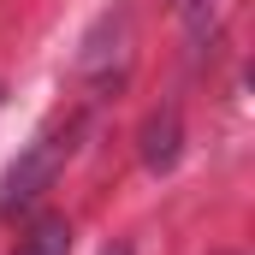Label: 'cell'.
Returning a JSON list of instances; mask_svg holds the SVG:
<instances>
[{
  "instance_id": "cell-1",
  "label": "cell",
  "mask_w": 255,
  "mask_h": 255,
  "mask_svg": "<svg viewBox=\"0 0 255 255\" xmlns=\"http://www.w3.org/2000/svg\"><path fill=\"white\" fill-rule=\"evenodd\" d=\"M71 136H77V125H65V130H42V136H36L24 154H18V166H12V172H6V184H0V214L30 208L36 196L60 178L65 154H71Z\"/></svg>"
},
{
  "instance_id": "cell-2",
  "label": "cell",
  "mask_w": 255,
  "mask_h": 255,
  "mask_svg": "<svg viewBox=\"0 0 255 255\" xmlns=\"http://www.w3.org/2000/svg\"><path fill=\"white\" fill-rule=\"evenodd\" d=\"M172 160H178V107H160L142 119V166L166 172Z\"/></svg>"
},
{
  "instance_id": "cell-3",
  "label": "cell",
  "mask_w": 255,
  "mask_h": 255,
  "mask_svg": "<svg viewBox=\"0 0 255 255\" xmlns=\"http://www.w3.org/2000/svg\"><path fill=\"white\" fill-rule=\"evenodd\" d=\"M18 255H71V226H65V214H42V220L30 226V238H24Z\"/></svg>"
},
{
  "instance_id": "cell-4",
  "label": "cell",
  "mask_w": 255,
  "mask_h": 255,
  "mask_svg": "<svg viewBox=\"0 0 255 255\" xmlns=\"http://www.w3.org/2000/svg\"><path fill=\"white\" fill-rule=\"evenodd\" d=\"M172 6H178L184 30H190V36H202V24H208V6H214V0H172Z\"/></svg>"
},
{
  "instance_id": "cell-5",
  "label": "cell",
  "mask_w": 255,
  "mask_h": 255,
  "mask_svg": "<svg viewBox=\"0 0 255 255\" xmlns=\"http://www.w3.org/2000/svg\"><path fill=\"white\" fill-rule=\"evenodd\" d=\"M107 255H125V250H107Z\"/></svg>"
}]
</instances>
